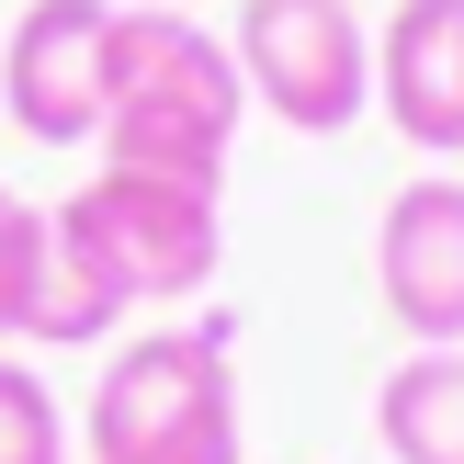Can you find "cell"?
Instances as JSON below:
<instances>
[{
	"instance_id": "cell-7",
	"label": "cell",
	"mask_w": 464,
	"mask_h": 464,
	"mask_svg": "<svg viewBox=\"0 0 464 464\" xmlns=\"http://www.w3.org/2000/svg\"><path fill=\"white\" fill-rule=\"evenodd\" d=\"M374 113L420 159H464V0H385V23H374Z\"/></svg>"
},
{
	"instance_id": "cell-11",
	"label": "cell",
	"mask_w": 464,
	"mask_h": 464,
	"mask_svg": "<svg viewBox=\"0 0 464 464\" xmlns=\"http://www.w3.org/2000/svg\"><path fill=\"white\" fill-rule=\"evenodd\" d=\"M34 216H45V204H23L12 181H0V340H12V295H23V249H34Z\"/></svg>"
},
{
	"instance_id": "cell-2",
	"label": "cell",
	"mask_w": 464,
	"mask_h": 464,
	"mask_svg": "<svg viewBox=\"0 0 464 464\" xmlns=\"http://www.w3.org/2000/svg\"><path fill=\"white\" fill-rule=\"evenodd\" d=\"M80 464H238V352L216 317L113 340L80 408Z\"/></svg>"
},
{
	"instance_id": "cell-6",
	"label": "cell",
	"mask_w": 464,
	"mask_h": 464,
	"mask_svg": "<svg viewBox=\"0 0 464 464\" xmlns=\"http://www.w3.org/2000/svg\"><path fill=\"white\" fill-rule=\"evenodd\" d=\"M374 295L408 329V352H453L464 340V181L408 170L374 216Z\"/></svg>"
},
{
	"instance_id": "cell-1",
	"label": "cell",
	"mask_w": 464,
	"mask_h": 464,
	"mask_svg": "<svg viewBox=\"0 0 464 464\" xmlns=\"http://www.w3.org/2000/svg\"><path fill=\"white\" fill-rule=\"evenodd\" d=\"M238 45L204 34L193 12H125L113 23V113H102V170H159V181H204L216 193L238 159Z\"/></svg>"
},
{
	"instance_id": "cell-3",
	"label": "cell",
	"mask_w": 464,
	"mask_h": 464,
	"mask_svg": "<svg viewBox=\"0 0 464 464\" xmlns=\"http://www.w3.org/2000/svg\"><path fill=\"white\" fill-rule=\"evenodd\" d=\"M57 227L91 249L125 306H181L227 272V204L204 181H159V170H91L80 193L57 204Z\"/></svg>"
},
{
	"instance_id": "cell-4",
	"label": "cell",
	"mask_w": 464,
	"mask_h": 464,
	"mask_svg": "<svg viewBox=\"0 0 464 464\" xmlns=\"http://www.w3.org/2000/svg\"><path fill=\"white\" fill-rule=\"evenodd\" d=\"M238 80L272 125L352 136L374 113V23L352 0H238Z\"/></svg>"
},
{
	"instance_id": "cell-10",
	"label": "cell",
	"mask_w": 464,
	"mask_h": 464,
	"mask_svg": "<svg viewBox=\"0 0 464 464\" xmlns=\"http://www.w3.org/2000/svg\"><path fill=\"white\" fill-rule=\"evenodd\" d=\"M0 464H80V442L57 420V385L23 352H0Z\"/></svg>"
},
{
	"instance_id": "cell-8",
	"label": "cell",
	"mask_w": 464,
	"mask_h": 464,
	"mask_svg": "<svg viewBox=\"0 0 464 464\" xmlns=\"http://www.w3.org/2000/svg\"><path fill=\"white\" fill-rule=\"evenodd\" d=\"M113 317H125V295L91 272V249L68 238L57 216H34L23 295H12V340H34V352H91V340H113Z\"/></svg>"
},
{
	"instance_id": "cell-12",
	"label": "cell",
	"mask_w": 464,
	"mask_h": 464,
	"mask_svg": "<svg viewBox=\"0 0 464 464\" xmlns=\"http://www.w3.org/2000/svg\"><path fill=\"white\" fill-rule=\"evenodd\" d=\"M125 12H193V0H125Z\"/></svg>"
},
{
	"instance_id": "cell-5",
	"label": "cell",
	"mask_w": 464,
	"mask_h": 464,
	"mask_svg": "<svg viewBox=\"0 0 464 464\" xmlns=\"http://www.w3.org/2000/svg\"><path fill=\"white\" fill-rule=\"evenodd\" d=\"M113 23L125 0H23L0 45V113L34 148H91L113 113Z\"/></svg>"
},
{
	"instance_id": "cell-9",
	"label": "cell",
	"mask_w": 464,
	"mask_h": 464,
	"mask_svg": "<svg viewBox=\"0 0 464 464\" xmlns=\"http://www.w3.org/2000/svg\"><path fill=\"white\" fill-rule=\"evenodd\" d=\"M374 442H385V464H464V340L408 352L374 385Z\"/></svg>"
}]
</instances>
